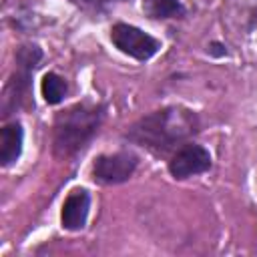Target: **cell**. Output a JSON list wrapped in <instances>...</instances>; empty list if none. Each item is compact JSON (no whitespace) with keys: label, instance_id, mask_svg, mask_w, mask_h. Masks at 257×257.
Wrapping results in <instances>:
<instances>
[{"label":"cell","instance_id":"obj_1","mask_svg":"<svg viewBox=\"0 0 257 257\" xmlns=\"http://www.w3.org/2000/svg\"><path fill=\"white\" fill-rule=\"evenodd\" d=\"M195 122L191 120V114L181 110H163L153 116L143 118L131 133L135 141H139L143 147H151L157 151L169 149L175 141L187 137Z\"/></svg>","mask_w":257,"mask_h":257},{"label":"cell","instance_id":"obj_2","mask_svg":"<svg viewBox=\"0 0 257 257\" xmlns=\"http://www.w3.org/2000/svg\"><path fill=\"white\" fill-rule=\"evenodd\" d=\"M98 116L100 112L96 108H88V106H72L66 112H62L56 118V131H54V147L58 155H70L74 153L78 147H82V143L92 135V131L98 124Z\"/></svg>","mask_w":257,"mask_h":257},{"label":"cell","instance_id":"obj_3","mask_svg":"<svg viewBox=\"0 0 257 257\" xmlns=\"http://www.w3.org/2000/svg\"><path fill=\"white\" fill-rule=\"evenodd\" d=\"M110 38L118 50H122L124 54L133 56V58H139V60L151 58L161 48L159 40H155L147 32H143L135 26H128V24H114L110 30Z\"/></svg>","mask_w":257,"mask_h":257},{"label":"cell","instance_id":"obj_4","mask_svg":"<svg viewBox=\"0 0 257 257\" xmlns=\"http://www.w3.org/2000/svg\"><path fill=\"white\" fill-rule=\"evenodd\" d=\"M211 167V155L201 145H185L169 163V171L175 179H187L199 175Z\"/></svg>","mask_w":257,"mask_h":257},{"label":"cell","instance_id":"obj_5","mask_svg":"<svg viewBox=\"0 0 257 257\" xmlns=\"http://www.w3.org/2000/svg\"><path fill=\"white\" fill-rule=\"evenodd\" d=\"M137 167V159L128 153H114V155H102L94 161L92 173L94 179L106 185L122 183L126 181Z\"/></svg>","mask_w":257,"mask_h":257},{"label":"cell","instance_id":"obj_6","mask_svg":"<svg viewBox=\"0 0 257 257\" xmlns=\"http://www.w3.org/2000/svg\"><path fill=\"white\" fill-rule=\"evenodd\" d=\"M88 207H90V197L86 191H72L62 207V227L76 231L82 229L86 223V215H88Z\"/></svg>","mask_w":257,"mask_h":257},{"label":"cell","instance_id":"obj_7","mask_svg":"<svg viewBox=\"0 0 257 257\" xmlns=\"http://www.w3.org/2000/svg\"><path fill=\"white\" fill-rule=\"evenodd\" d=\"M22 151V128L12 122L0 131V161L2 165H10L18 159Z\"/></svg>","mask_w":257,"mask_h":257},{"label":"cell","instance_id":"obj_8","mask_svg":"<svg viewBox=\"0 0 257 257\" xmlns=\"http://www.w3.org/2000/svg\"><path fill=\"white\" fill-rule=\"evenodd\" d=\"M64 94H66V84L58 74L50 72V74H46L42 78V96H44V100L48 104L60 102L64 98Z\"/></svg>","mask_w":257,"mask_h":257},{"label":"cell","instance_id":"obj_9","mask_svg":"<svg viewBox=\"0 0 257 257\" xmlns=\"http://www.w3.org/2000/svg\"><path fill=\"white\" fill-rule=\"evenodd\" d=\"M143 10L151 18H169V16L179 14L183 8L177 0H145Z\"/></svg>","mask_w":257,"mask_h":257}]
</instances>
